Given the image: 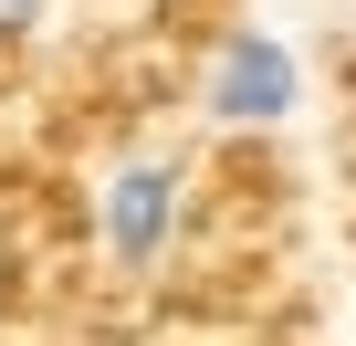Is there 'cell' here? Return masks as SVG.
<instances>
[{
	"mask_svg": "<svg viewBox=\"0 0 356 346\" xmlns=\"http://www.w3.org/2000/svg\"><path fill=\"white\" fill-rule=\"evenodd\" d=\"M178 189H189L178 157H126L115 179H105V252L147 273V262L178 242Z\"/></svg>",
	"mask_w": 356,
	"mask_h": 346,
	"instance_id": "obj_1",
	"label": "cell"
},
{
	"mask_svg": "<svg viewBox=\"0 0 356 346\" xmlns=\"http://www.w3.org/2000/svg\"><path fill=\"white\" fill-rule=\"evenodd\" d=\"M293 53L273 42V32H231L220 42V63H210V116L220 126H283L293 116Z\"/></svg>",
	"mask_w": 356,
	"mask_h": 346,
	"instance_id": "obj_2",
	"label": "cell"
},
{
	"mask_svg": "<svg viewBox=\"0 0 356 346\" xmlns=\"http://www.w3.org/2000/svg\"><path fill=\"white\" fill-rule=\"evenodd\" d=\"M42 11H53V0H0V32H32Z\"/></svg>",
	"mask_w": 356,
	"mask_h": 346,
	"instance_id": "obj_3",
	"label": "cell"
}]
</instances>
